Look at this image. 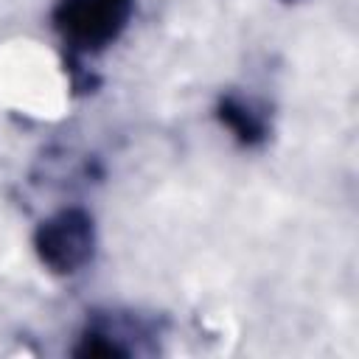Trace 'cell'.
<instances>
[{"label":"cell","instance_id":"6da1fadb","mask_svg":"<svg viewBox=\"0 0 359 359\" xmlns=\"http://www.w3.org/2000/svg\"><path fill=\"white\" fill-rule=\"evenodd\" d=\"M135 0H59L53 25L62 39L79 50H101L126 28Z\"/></svg>","mask_w":359,"mask_h":359},{"label":"cell","instance_id":"7a4b0ae2","mask_svg":"<svg viewBox=\"0 0 359 359\" xmlns=\"http://www.w3.org/2000/svg\"><path fill=\"white\" fill-rule=\"evenodd\" d=\"M34 247L39 261L56 275H73L84 269L95 250L93 216L81 208H65L36 227Z\"/></svg>","mask_w":359,"mask_h":359},{"label":"cell","instance_id":"3957f363","mask_svg":"<svg viewBox=\"0 0 359 359\" xmlns=\"http://www.w3.org/2000/svg\"><path fill=\"white\" fill-rule=\"evenodd\" d=\"M219 121L244 143V146H255L266 137V129H269V121H266V112L244 98V95H224L219 101Z\"/></svg>","mask_w":359,"mask_h":359},{"label":"cell","instance_id":"277c9868","mask_svg":"<svg viewBox=\"0 0 359 359\" xmlns=\"http://www.w3.org/2000/svg\"><path fill=\"white\" fill-rule=\"evenodd\" d=\"M286 3H294V0H286Z\"/></svg>","mask_w":359,"mask_h":359}]
</instances>
